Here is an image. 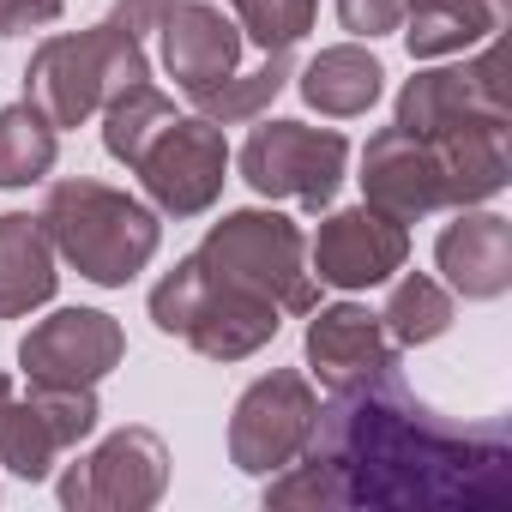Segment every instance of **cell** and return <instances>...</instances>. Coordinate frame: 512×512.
<instances>
[{
	"mask_svg": "<svg viewBox=\"0 0 512 512\" xmlns=\"http://www.w3.org/2000/svg\"><path fill=\"white\" fill-rule=\"evenodd\" d=\"M199 266L217 284H235L247 296H266L278 314H314V272H308V241L278 211H229L199 241Z\"/></svg>",
	"mask_w": 512,
	"mask_h": 512,
	"instance_id": "5b68a950",
	"label": "cell"
},
{
	"mask_svg": "<svg viewBox=\"0 0 512 512\" xmlns=\"http://www.w3.org/2000/svg\"><path fill=\"white\" fill-rule=\"evenodd\" d=\"M512 500V428L452 422L422 404L398 368L338 386L308 446L266 476V506H398V512H500Z\"/></svg>",
	"mask_w": 512,
	"mask_h": 512,
	"instance_id": "6da1fadb",
	"label": "cell"
},
{
	"mask_svg": "<svg viewBox=\"0 0 512 512\" xmlns=\"http://www.w3.org/2000/svg\"><path fill=\"white\" fill-rule=\"evenodd\" d=\"M404 260H410V229L374 205L332 211L308 247V272L332 290H374L392 272H404Z\"/></svg>",
	"mask_w": 512,
	"mask_h": 512,
	"instance_id": "4fadbf2b",
	"label": "cell"
},
{
	"mask_svg": "<svg viewBox=\"0 0 512 512\" xmlns=\"http://www.w3.org/2000/svg\"><path fill=\"white\" fill-rule=\"evenodd\" d=\"M434 260L464 302H500L512 290V223L500 211L458 205V217L434 241Z\"/></svg>",
	"mask_w": 512,
	"mask_h": 512,
	"instance_id": "9a60e30c",
	"label": "cell"
},
{
	"mask_svg": "<svg viewBox=\"0 0 512 512\" xmlns=\"http://www.w3.org/2000/svg\"><path fill=\"white\" fill-rule=\"evenodd\" d=\"M67 13V0H0V37H19V31H43Z\"/></svg>",
	"mask_w": 512,
	"mask_h": 512,
	"instance_id": "83f0119b",
	"label": "cell"
},
{
	"mask_svg": "<svg viewBox=\"0 0 512 512\" xmlns=\"http://www.w3.org/2000/svg\"><path fill=\"white\" fill-rule=\"evenodd\" d=\"M229 7H235V25L272 55V49H296L314 31L320 0H229Z\"/></svg>",
	"mask_w": 512,
	"mask_h": 512,
	"instance_id": "484cf974",
	"label": "cell"
},
{
	"mask_svg": "<svg viewBox=\"0 0 512 512\" xmlns=\"http://www.w3.org/2000/svg\"><path fill=\"white\" fill-rule=\"evenodd\" d=\"M314 416H320V398H314L308 374L272 368L266 380H253V386L235 398V416H229V464L247 470V476L284 470V464L308 446Z\"/></svg>",
	"mask_w": 512,
	"mask_h": 512,
	"instance_id": "ba28073f",
	"label": "cell"
},
{
	"mask_svg": "<svg viewBox=\"0 0 512 512\" xmlns=\"http://www.w3.org/2000/svg\"><path fill=\"white\" fill-rule=\"evenodd\" d=\"M308 368L338 392V386H356L380 368H398V344L386 338L380 314L338 302V308H320L308 326Z\"/></svg>",
	"mask_w": 512,
	"mask_h": 512,
	"instance_id": "e0dca14e",
	"label": "cell"
},
{
	"mask_svg": "<svg viewBox=\"0 0 512 512\" xmlns=\"http://www.w3.org/2000/svg\"><path fill=\"white\" fill-rule=\"evenodd\" d=\"M338 19L356 37H386L404 25V0H338Z\"/></svg>",
	"mask_w": 512,
	"mask_h": 512,
	"instance_id": "4316f807",
	"label": "cell"
},
{
	"mask_svg": "<svg viewBox=\"0 0 512 512\" xmlns=\"http://www.w3.org/2000/svg\"><path fill=\"white\" fill-rule=\"evenodd\" d=\"M506 19H512V0H422V7H410L404 43L416 61H434L506 31Z\"/></svg>",
	"mask_w": 512,
	"mask_h": 512,
	"instance_id": "44dd1931",
	"label": "cell"
},
{
	"mask_svg": "<svg viewBox=\"0 0 512 512\" xmlns=\"http://www.w3.org/2000/svg\"><path fill=\"white\" fill-rule=\"evenodd\" d=\"M235 163L260 199H296L308 211H326L344 187L350 139L332 127H308V121H266L247 133Z\"/></svg>",
	"mask_w": 512,
	"mask_h": 512,
	"instance_id": "8992f818",
	"label": "cell"
},
{
	"mask_svg": "<svg viewBox=\"0 0 512 512\" xmlns=\"http://www.w3.org/2000/svg\"><path fill=\"white\" fill-rule=\"evenodd\" d=\"M139 181L151 193L157 211L169 217H199L217 205L223 181H229V145H223V127L217 121H169L151 151L139 157Z\"/></svg>",
	"mask_w": 512,
	"mask_h": 512,
	"instance_id": "8fae6325",
	"label": "cell"
},
{
	"mask_svg": "<svg viewBox=\"0 0 512 512\" xmlns=\"http://www.w3.org/2000/svg\"><path fill=\"white\" fill-rule=\"evenodd\" d=\"M97 392L91 386H31V398L0 404V464L25 482H43L79 440L97 428Z\"/></svg>",
	"mask_w": 512,
	"mask_h": 512,
	"instance_id": "30bf717a",
	"label": "cell"
},
{
	"mask_svg": "<svg viewBox=\"0 0 512 512\" xmlns=\"http://www.w3.org/2000/svg\"><path fill=\"white\" fill-rule=\"evenodd\" d=\"M380 326H386V338H392L398 350L434 344V338L452 326V296H446L434 278L410 272V278L392 284V296H386V308H380Z\"/></svg>",
	"mask_w": 512,
	"mask_h": 512,
	"instance_id": "cb8c5ba5",
	"label": "cell"
},
{
	"mask_svg": "<svg viewBox=\"0 0 512 512\" xmlns=\"http://www.w3.org/2000/svg\"><path fill=\"white\" fill-rule=\"evenodd\" d=\"M151 320L157 332L193 344L199 356L211 362H241L253 350H266L284 326V314L266 302V296H247L235 284H217L205 266H199V253H187V260H175V272L157 278L151 290Z\"/></svg>",
	"mask_w": 512,
	"mask_h": 512,
	"instance_id": "277c9868",
	"label": "cell"
},
{
	"mask_svg": "<svg viewBox=\"0 0 512 512\" xmlns=\"http://www.w3.org/2000/svg\"><path fill=\"white\" fill-rule=\"evenodd\" d=\"M380 85H386V67L362 49V43H332L320 49L308 67H302V97L308 109L332 115V121H350V115H368L380 103Z\"/></svg>",
	"mask_w": 512,
	"mask_h": 512,
	"instance_id": "ffe728a7",
	"label": "cell"
},
{
	"mask_svg": "<svg viewBox=\"0 0 512 512\" xmlns=\"http://www.w3.org/2000/svg\"><path fill=\"white\" fill-rule=\"evenodd\" d=\"M7 398H13V380H7V374H0V404H7Z\"/></svg>",
	"mask_w": 512,
	"mask_h": 512,
	"instance_id": "f546056e",
	"label": "cell"
},
{
	"mask_svg": "<svg viewBox=\"0 0 512 512\" xmlns=\"http://www.w3.org/2000/svg\"><path fill=\"white\" fill-rule=\"evenodd\" d=\"M362 193L374 211L416 223L428 211H446V175L428 139L404 133V127H380L362 151Z\"/></svg>",
	"mask_w": 512,
	"mask_h": 512,
	"instance_id": "5bb4252c",
	"label": "cell"
},
{
	"mask_svg": "<svg viewBox=\"0 0 512 512\" xmlns=\"http://www.w3.org/2000/svg\"><path fill=\"white\" fill-rule=\"evenodd\" d=\"M121 356L127 332L103 308H61L37 320L19 344V368L31 374V386H97L103 374L121 368Z\"/></svg>",
	"mask_w": 512,
	"mask_h": 512,
	"instance_id": "7c38bea8",
	"label": "cell"
},
{
	"mask_svg": "<svg viewBox=\"0 0 512 512\" xmlns=\"http://www.w3.org/2000/svg\"><path fill=\"white\" fill-rule=\"evenodd\" d=\"M169 488V446L151 428H115L103 446L67 464L61 506L73 512H145Z\"/></svg>",
	"mask_w": 512,
	"mask_h": 512,
	"instance_id": "9c48e42d",
	"label": "cell"
},
{
	"mask_svg": "<svg viewBox=\"0 0 512 512\" xmlns=\"http://www.w3.org/2000/svg\"><path fill=\"white\" fill-rule=\"evenodd\" d=\"M139 79H151V61H145L139 37L109 19L91 31L49 37L37 49L25 67V103H37L55 127H85L109 97H121Z\"/></svg>",
	"mask_w": 512,
	"mask_h": 512,
	"instance_id": "3957f363",
	"label": "cell"
},
{
	"mask_svg": "<svg viewBox=\"0 0 512 512\" xmlns=\"http://www.w3.org/2000/svg\"><path fill=\"white\" fill-rule=\"evenodd\" d=\"M506 127L512 121H476V127H452V133H434V157H440V175H446V205H482L494 199L506 181H512V145H506Z\"/></svg>",
	"mask_w": 512,
	"mask_h": 512,
	"instance_id": "ac0fdd59",
	"label": "cell"
},
{
	"mask_svg": "<svg viewBox=\"0 0 512 512\" xmlns=\"http://www.w3.org/2000/svg\"><path fill=\"white\" fill-rule=\"evenodd\" d=\"M476 121H512V49L500 43V31L476 61L428 67L398 91V127L416 139L476 127Z\"/></svg>",
	"mask_w": 512,
	"mask_h": 512,
	"instance_id": "52a82bcc",
	"label": "cell"
},
{
	"mask_svg": "<svg viewBox=\"0 0 512 512\" xmlns=\"http://www.w3.org/2000/svg\"><path fill=\"white\" fill-rule=\"evenodd\" d=\"M43 229L55 241V253L91 284L103 290H121L133 284L145 266H151V253L163 241V223L151 205H139L133 193L121 187H103V181H55L49 199H43Z\"/></svg>",
	"mask_w": 512,
	"mask_h": 512,
	"instance_id": "7a4b0ae2",
	"label": "cell"
},
{
	"mask_svg": "<svg viewBox=\"0 0 512 512\" xmlns=\"http://www.w3.org/2000/svg\"><path fill=\"white\" fill-rule=\"evenodd\" d=\"M410 7H422V0H404V13H410Z\"/></svg>",
	"mask_w": 512,
	"mask_h": 512,
	"instance_id": "4dcf8cb0",
	"label": "cell"
},
{
	"mask_svg": "<svg viewBox=\"0 0 512 512\" xmlns=\"http://www.w3.org/2000/svg\"><path fill=\"white\" fill-rule=\"evenodd\" d=\"M55 284H61V272H55V241H49L43 217L7 211L0 217V320L43 308L55 296Z\"/></svg>",
	"mask_w": 512,
	"mask_h": 512,
	"instance_id": "d6986e66",
	"label": "cell"
},
{
	"mask_svg": "<svg viewBox=\"0 0 512 512\" xmlns=\"http://www.w3.org/2000/svg\"><path fill=\"white\" fill-rule=\"evenodd\" d=\"M284 85H290V49H272L253 73H229L217 91H205V97H193V103L205 109V121L235 127V121L266 115V109H272V97H278Z\"/></svg>",
	"mask_w": 512,
	"mask_h": 512,
	"instance_id": "d4e9b609",
	"label": "cell"
},
{
	"mask_svg": "<svg viewBox=\"0 0 512 512\" xmlns=\"http://www.w3.org/2000/svg\"><path fill=\"white\" fill-rule=\"evenodd\" d=\"M169 121H175V103H169L151 79H139V85H127L121 97L103 103V145H109L115 163L139 169V157L151 151V139H157Z\"/></svg>",
	"mask_w": 512,
	"mask_h": 512,
	"instance_id": "603a6c76",
	"label": "cell"
},
{
	"mask_svg": "<svg viewBox=\"0 0 512 512\" xmlns=\"http://www.w3.org/2000/svg\"><path fill=\"white\" fill-rule=\"evenodd\" d=\"M175 7H181V0H115V25L133 31V37H145V31H157Z\"/></svg>",
	"mask_w": 512,
	"mask_h": 512,
	"instance_id": "f1b7e54d",
	"label": "cell"
},
{
	"mask_svg": "<svg viewBox=\"0 0 512 512\" xmlns=\"http://www.w3.org/2000/svg\"><path fill=\"white\" fill-rule=\"evenodd\" d=\"M61 127L37 103H7L0 109V187H31L55 169Z\"/></svg>",
	"mask_w": 512,
	"mask_h": 512,
	"instance_id": "7402d4cb",
	"label": "cell"
},
{
	"mask_svg": "<svg viewBox=\"0 0 512 512\" xmlns=\"http://www.w3.org/2000/svg\"><path fill=\"white\" fill-rule=\"evenodd\" d=\"M157 31H163V67L187 97L217 91L241 61V25L223 7H205V0H181Z\"/></svg>",
	"mask_w": 512,
	"mask_h": 512,
	"instance_id": "2e32d148",
	"label": "cell"
}]
</instances>
